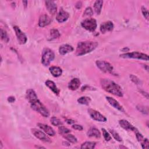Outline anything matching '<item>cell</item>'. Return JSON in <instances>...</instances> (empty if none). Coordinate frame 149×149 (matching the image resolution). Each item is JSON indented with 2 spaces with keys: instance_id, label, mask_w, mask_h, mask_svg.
Masks as SVG:
<instances>
[{
  "instance_id": "obj_1",
  "label": "cell",
  "mask_w": 149,
  "mask_h": 149,
  "mask_svg": "<svg viewBox=\"0 0 149 149\" xmlns=\"http://www.w3.org/2000/svg\"><path fill=\"white\" fill-rule=\"evenodd\" d=\"M102 88L106 91L118 97L123 96L122 88L118 84L109 79H102L100 81Z\"/></svg>"
},
{
  "instance_id": "obj_2",
  "label": "cell",
  "mask_w": 149,
  "mask_h": 149,
  "mask_svg": "<svg viewBox=\"0 0 149 149\" xmlns=\"http://www.w3.org/2000/svg\"><path fill=\"white\" fill-rule=\"evenodd\" d=\"M96 41H81L77 44L75 54L77 56H81L88 54L94 50L98 46Z\"/></svg>"
},
{
  "instance_id": "obj_3",
  "label": "cell",
  "mask_w": 149,
  "mask_h": 149,
  "mask_svg": "<svg viewBox=\"0 0 149 149\" xmlns=\"http://www.w3.org/2000/svg\"><path fill=\"white\" fill-rule=\"evenodd\" d=\"M29 102L33 109H34L36 112L40 113L44 117L49 116V111L37 98L29 101Z\"/></svg>"
},
{
  "instance_id": "obj_4",
  "label": "cell",
  "mask_w": 149,
  "mask_h": 149,
  "mask_svg": "<svg viewBox=\"0 0 149 149\" xmlns=\"http://www.w3.org/2000/svg\"><path fill=\"white\" fill-rule=\"evenodd\" d=\"M55 54L54 52L49 48H45L42 51L41 63L43 65L47 66L49 65L50 62L54 60Z\"/></svg>"
},
{
  "instance_id": "obj_5",
  "label": "cell",
  "mask_w": 149,
  "mask_h": 149,
  "mask_svg": "<svg viewBox=\"0 0 149 149\" xmlns=\"http://www.w3.org/2000/svg\"><path fill=\"white\" fill-rule=\"evenodd\" d=\"M120 57L123 58H133L142 59L144 61H148V56L147 54L139 52H128L120 55Z\"/></svg>"
},
{
  "instance_id": "obj_6",
  "label": "cell",
  "mask_w": 149,
  "mask_h": 149,
  "mask_svg": "<svg viewBox=\"0 0 149 149\" xmlns=\"http://www.w3.org/2000/svg\"><path fill=\"white\" fill-rule=\"evenodd\" d=\"M81 26L90 31H94L97 28V22L94 18H87L81 23Z\"/></svg>"
},
{
  "instance_id": "obj_7",
  "label": "cell",
  "mask_w": 149,
  "mask_h": 149,
  "mask_svg": "<svg viewBox=\"0 0 149 149\" xmlns=\"http://www.w3.org/2000/svg\"><path fill=\"white\" fill-rule=\"evenodd\" d=\"M97 66L102 72L105 73H111L113 70V67L112 65L104 61H97L96 62Z\"/></svg>"
},
{
  "instance_id": "obj_8",
  "label": "cell",
  "mask_w": 149,
  "mask_h": 149,
  "mask_svg": "<svg viewBox=\"0 0 149 149\" xmlns=\"http://www.w3.org/2000/svg\"><path fill=\"white\" fill-rule=\"evenodd\" d=\"M88 113L90 116L95 120H97L98 122H105L107 121V118L104 115H102L99 112L94 109H88Z\"/></svg>"
},
{
  "instance_id": "obj_9",
  "label": "cell",
  "mask_w": 149,
  "mask_h": 149,
  "mask_svg": "<svg viewBox=\"0 0 149 149\" xmlns=\"http://www.w3.org/2000/svg\"><path fill=\"white\" fill-rule=\"evenodd\" d=\"M31 132L36 138L38 139L41 141L47 143L51 142V139L41 130L37 129H32Z\"/></svg>"
},
{
  "instance_id": "obj_10",
  "label": "cell",
  "mask_w": 149,
  "mask_h": 149,
  "mask_svg": "<svg viewBox=\"0 0 149 149\" xmlns=\"http://www.w3.org/2000/svg\"><path fill=\"white\" fill-rule=\"evenodd\" d=\"M13 29L15 31L19 43L20 44H24L27 41V37L25 34L17 26H14Z\"/></svg>"
},
{
  "instance_id": "obj_11",
  "label": "cell",
  "mask_w": 149,
  "mask_h": 149,
  "mask_svg": "<svg viewBox=\"0 0 149 149\" xmlns=\"http://www.w3.org/2000/svg\"><path fill=\"white\" fill-rule=\"evenodd\" d=\"M119 123L120 126L126 130L132 131V132H134L136 133L137 132H138L137 129L126 120H125V119L120 120L119 121Z\"/></svg>"
},
{
  "instance_id": "obj_12",
  "label": "cell",
  "mask_w": 149,
  "mask_h": 149,
  "mask_svg": "<svg viewBox=\"0 0 149 149\" xmlns=\"http://www.w3.org/2000/svg\"><path fill=\"white\" fill-rule=\"evenodd\" d=\"M113 29V24L111 21H107L102 23L100 26V31L102 33H105L111 31Z\"/></svg>"
},
{
  "instance_id": "obj_13",
  "label": "cell",
  "mask_w": 149,
  "mask_h": 149,
  "mask_svg": "<svg viewBox=\"0 0 149 149\" xmlns=\"http://www.w3.org/2000/svg\"><path fill=\"white\" fill-rule=\"evenodd\" d=\"M45 3L48 11L52 15H55L57 10L56 3L52 1H45Z\"/></svg>"
},
{
  "instance_id": "obj_14",
  "label": "cell",
  "mask_w": 149,
  "mask_h": 149,
  "mask_svg": "<svg viewBox=\"0 0 149 149\" xmlns=\"http://www.w3.org/2000/svg\"><path fill=\"white\" fill-rule=\"evenodd\" d=\"M106 99L108 101V102H109V104L111 106H112L113 108L117 109L118 110H119L120 112H125V109H123L122 106L120 105V104L115 99H114L111 97H106Z\"/></svg>"
},
{
  "instance_id": "obj_15",
  "label": "cell",
  "mask_w": 149,
  "mask_h": 149,
  "mask_svg": "<svg viewBox=\"0 0 149 149\" xmlns=\"http://www.w3.org/2000/svg\"><path fill=\"white\" fill-rule=\"evenodd\" d=\"M51 22V19L50 17L47 15H42L40 16L39 18V21H38V25L40 27H45L48 24H50Z\"/></svg>"
},
{
  "instance_id": "obj_16",
  "label": "cell",
  "mask_w": 149,
  "mask_h": 149,
  "mask_svg": "<svg viewBox=\"0 0 149 149\" xmlns=\"http://www.w3.org/2000/svg\"><path fill=\"white\" fill-rule=\"evenodd\" d=\"M38 126L42 129L47 134L51 136H54L55 134V132L54 130L49 126L47 125H45L43 123H38L37 124Z\"/></svg>"
},
{
  "instance_id": "obj_17",
  "label": "cell",
  "mask_w": 149,
  "mask_h": 149,
  "mask_svg": "<svg viewBox=\"0 0 149 149\" xmlns=\"http://www.w3.org/2000/svg\"><path fill=\"white\" fill-rule=\"evenodd\" d=\"M69 17V13L62 9L60 10V11L58 13L56 19L59 23H62L67 20Z\"/></svg>"
},
{
  "instance_id": "obj_18",
  "label": "cell",
  "mask_w": 149,
  "mask_h": 149,
  "mask_svg": "<svg viewBox=\"0 0 149 149\" xmlns=\"http://www.w3.org/2000/svg\"><path fill=\"white\" fill-rule=\"evenodd\" d=\"M73 51V48L68 44H63L60 46L59 48V52L61 55H65L69 52Z\"/></svg>"
},
{
  "instance_id": "obj_19",
  "label": "cell",
  "mask_w": 149,
  "mask_h": 149,
  "mask_svg": "<svg viewBox=\"0 0 149 149\" xmlns=\"http://www.w3.org/2000/svg\"><path fill=\"white\" fill-rule=\"evenodd\" d=\"M80 85V81L79 79L74 78L70 80L68 84V88L71 90H77Z\"/></svg>"
},
{
  "instance_id": "obj_20",
  "label": "cell",
  "mask_w": 149,
  "mask_h": 149,
  "mask_svg": "<svg viewBox=\"0 0 149 149\" xmlns=\"http://www.w3.org/2000/svg\"><path fill=\"white\" fill-rule=\"evenodd\" d=\"M87 134L88 137H93L96 138H100L101 136V133L99 130L94 127H92L90 128L87 133Z\"/></svg>"
},
{
  "instance_id": "obj_21",
  "label": "cell",
  "mask_w": 149,
  "mask_h": 149,
  "mask_svg": "<svg viewBox=\"0 0 149 149\" xmlns=\"http://www.w3.org/2000/svg\"><path fill=\"white\" fill-rule=\"evenodd\" d=\"M45 85L51 89L55 94L58 95L59 93V90L57 86L55 85V83L51 80H47L45 81Z\"/></svg>"
},
{
  "instance_id": "obj_22",
  "label": "cell",
  "mask_w": 149,
  "mask_h": 149,
  "mask_svg": "<svg viewBox=\"0 0 149 149\" xmlns=\"http://www.w3.org/2000/svg\"><path fill=\"white\" fill-rule=\"evenodd\" d=\"M49 71L51 73L54 77H59L62 73V70L61 68L58 66H51L49 68Z\"/></svg>"
},
{
  "instance_id": "obj_23",
  "label": "cell",
  "mask_w": 149,
  "mask_h": 149,
  "mask_svg": "<svg viewBox=\"0 0 149 149\" xmlns=\"http://www.w3.org/2000/svg\"><path fill=\"white\" fill-rule=\"evenodd\" d=\"M103 4V1L101 0H97L94 4V9L97 15H100L101 12V9Z\"/></svg>"
},
{
  "instance_id": "obj_24",
  "label": "cell",
  "mask_w": 149,
  "mask_h": 149,
  "mask_svg": "<svg viewBox=\"0 0 149 149\" xmlns=\"http://www.w3.org/2000/svg\"><path fill=\"white\" fill-rule=\"evenodd\" d=\"M37 98L35 91L33 89H29L26 91V98L29 101Z\"/></svg>"
},
{
  "instance_id": "obj_25",
  "label": "cell",
  "mask_w": 149,
  "mask_h": 149,
  "mask_svg": "<svg viewBox=\"0 0 149 149\" xmlns=\"http://www.w3.org/2000/svg\"><path fill=\"white\" fill-rule=\"evenodd\" d=\"M95 144H96V143L94 141H86L81 145L80 148L82 149H83V148L93 149L95 147Z\"/></svg>"
},
{
  "instance_id": "obj_26",
  "label": "cell",
  "mask_w": 149,
  "mask_h": 149,
  "mask_svg": "<svg viewBox=\"0 0 149 149\" xmlns=\"http://www.w3.org/2000/svg\"><path fill=\"white\" fill-rule=\"evenodd\" d=\"M77 102L79 104H83V105H88L90 104V102H91V99L90 97H87V96H83L80 97L78 100H77Z\"/></svg>"
},
{
  "instance_id": "obj_27",
  "label": "cell",
  "mask_w": 149,
  "mask_h": 149,
  "mask_svg": "<svg viewBox=\"0 0 149 149\" xmlns=\"http://www.w3.org/2000/svg\"><path fill=\"white\" fill-rule=\"evenodd\" d=\"M64 137L70 143H76L77 142V139L76 137L71 134H66L65 136H64Z\"/></svg>"
},
{
  "instance_id": "obj_28",
  "label": "cell",
  "mask_w": 149,
  "mask_h": 149,
  "mask_svg": "<svg viewBox=\"0 0 149 149\" xmlns=\"http://www.w3.org/2000/svg\"><path fill=\"white\" fill-rule=\"evenodd\" d=\"M51 123L52 125L55 126H62V122L57 118L53 116L50 119Z\"/></svg>"
},
{
  "instance_id": "obj_29",
  "label": "cell",
  "mask_w": 149,
  "mask_h": 149,
  "mask_svg": "<svg viewBox=\"0 0 149 149\" xmlns=\"http://www.w3.org/2000/svg\"><path fill=\"white\" fill-rule=\"evenodd\" d=\"M58 132L60 134H62V135H65L69 133L70 132V129L63 126H60V127H59L58 128Z\"/></svg>"
},
{
  "instance_id": "obj_30",
  "label": "cell",
  "mask_w": 149,
  "mask_h": 149,
  "mask_svg": "<svg viewBox=\"0 0 149 149\" xmlns=\"http://www.w3.org/2000/svg\"><path fill=\"white\" fill-rule=\"evenodd\" d=\"M1 39L6 42H8L9 40V38L6 32L2 29H1Z\"/></svg>"
},
{
  "instance_id": "obj_31",
  "label": "cell",
  "mask_w": 149,
  "mask_h": 149,
  "mask_svg": "<svg viewBox=\"0 0 149 149\" xmlns=\"http://www.w3.org/2000/svg\"><path fill=\"white\" fill-rule=\"evenodd\" d=\"M109 132L111 133V134H112V136H113V137L118 141H122V138L121 137L119 136V134L115 132L114 130H109Z\"/></svg>"
},
{
  "instance_id": "obj_32",
  "label": "cell",
  "mask_w": 149,
  "mask_h": 149,
  "mask_svg": "<svg viewBox=\"0 0 149 149\" xmlns=\"http://www.w3.org/2000/svg\"><path fill=\"white\" fill-rule=\"evenodd\" d=\"M102 134H103V136L104 137V139L108 141H110L112 139L111 135L109 134V133L105 129H102Z\"/></svg>"
},
{
  "instance_id": "obj_33",
  "label": "cell",
  "mask_w": 149,
  "mask_h": 149,
  "mask_svg": "<svg viewBox=\"0 0 149 149\" xmlns=\"http://www.w3.org/2000/svg\"><path fill=\"white\" fill-rule=\"evenodd\" d=\"M51 36L52 39H55L58 38L60 36V34L56 29H52L51 30Z\"/></svg>"
},
{
  "instance_id": "obj_34",
  "label": "cell",
  "mask_w": 149,
  "mask_h": 149,
  "mask_svg": "<svg viewBox=\"0 0 149 149\" xmlns=\"http://www.w3.org/2000/svg\"><path fill=\"white\" fill-rule=\"evenodd\" d=\"M137 108L140 112H141L143 113H145V114L148 113V109L147 107H144L142 105H137Z\"/></svg>"
},
{
  "instance_id": "obj_35",
  "label": "cell",
  "mask_w": 149,
  "mask_h": 149,
  "mask_svg": "<svg viewBox=\"0 0 149 149\" xmlns=\"http://www.w3.org/2000/svg\"><path fill=\"white\" fill-rule=\"evenodd\" d=\"M93 15V11L90 7H87L84 13H83V16H91Z\"/></svg>"
},
{
  "instance_id": "obj_36",
  "label": "cell",
  "mask_w": 149,
  "mask_h": 149,
  "mask_svg": "<svg viewBox=\"0 0 149 149\" xmlns=\"http://www.w3.org/2000/svg\"><path fill=\"white\" fill-rule=\"evenodd\" d=\"M130 78L131 80L133 82H134V83H136V84H140L141 83V81H140V79L133 74H130Z\"/></svg>"
},
{
  "instance_id": "obj_37",
  "label": "cell",
  "mask_w": 149,
  "mask_h": 149,
  "mask_svg": "<svg viewBox=\"0 0 149 149\" xmlns=\"http://www.w3.org/2000/svg\"><path fill=\"white\" fill-rule=\"evenodd\" d=\"M141 12H142V13L144 16V17L147 19V20H148V10L144 7V6H142L141 7Z\"/></svg>"
},
{
  "instance_id": "obj_38",
  "label": "cell",
  "mask_w": 149,
  "mask_h": 149,
  "mask_svg": "<svg viewBox=\"0 0 149 149\" xmlns=\"http://www.w3.org/2000/svg\"><path fill=\"white\" fill-rule=\"evenodd\" d=\"M148 144H149V142H148V140L147 139L144 138V140L141 143V146L143 148L145 149V148H148Z\"/></svg>"
},
{
  "instance_id": "obj_39",
  "label": "cell",
  "mask_w": 149,
  "mask_h": 149,
  "mask_svg": "<svg viewBox=\"0 0 149 149\" xmlns=\"http://www.w3.org/2000/svg\"><path fill=\"white\" fill-rule=\"evenodd\" d=\"M72 128L73 129H75V130H80V131H81V130H82L83 129V126H81V125H72Z\"/></svg>"
},
{
  "instance_id": "obj_40",
  "label": "cell",
  "mask_w": 149,
  "mask_h": 149,
  "mask_svg": "<svg viewBox=\"0 0 149 149\" xmlns=\"http://www.w3.org/2000/svg\"><path fill=\"white\" fill-rule=\"evenodd\" d=\"M8 101L10 102V103H12V102H14V101H15V98L13 96H10V97H9L8 98Z\"/></svg>"
},
{
  "instance_id": "obj_41",
  "label": "cell",
  "mask_w": 149,
  "mask_h": 149,
  "mask_svg": "<svg viewBox=\"0 0 149 149\" xmlns=\"http://www.w3.org/2000/svg\"><path fill=\"white\" fill-rule=\"evenodd\" d=\"M81 5H82L81 2L79 1V2H77L76 3V7L77 9H80V8H81Z\"/></svg>"
},
{
  "instance_id": "obj_42",
  "label": "cell",
  "mask_w": 149,
  "mask_h": 149,
  "mask_svg": "<svg viewBox=\"0 0 149 149\" xmlns=\"http://www.w3.org/2000/svg\"><path fill=\"white\" fill-rule=\"evenodd\" d=\"M66 122H68L69 124H72V123H74V120H71V119H67V120H66Z\"/></svg>"
},
{
  "instance_id": "obj_43",
  "label": "cell",
  "mask_w": 149,
  "mask_h": 149,
  "mask_svg": "<svg viewBox=\"0 0 149 149\" xmlns=\"http://www.w3.org/2000/svg\"><path fill=\"white\" fill-rule=\"evenodd\" d=\"M23 3H24V6L25 7H26V6H27V1H23Z\"/></svg>"
}]
</instances>
